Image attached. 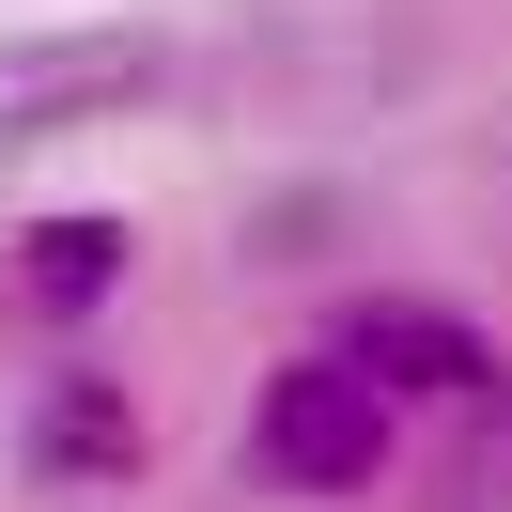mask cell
I'll list each match as a JSON object with an SVG mask.
<instances>
[{"label":"cell","mask_w":512,"mask_h":512,"mask_svg":"<svg viewBox=\"0 0 512 512\" xmlns=\"http://www.w3.org/2000/svg\"><path fill=\"white\" fill-rule=\"evenodd\" d=\"M249 466L280 497H373L388 481V388L342 373V357H280L249 404Z\"/></svg>","instance_id":"cell-1"},{"label":"cell","mask_w":512,"mask_h":512,"mask_svg":"<svg viewBox=\"0 0 512 512\" xmlns=\"http://www.w3.org/2000/svg\"><path fill=\"white\" fill-rule=\"evenodd\" d=\"M171 47L156 32H0V140H63L109 109H156Z\"/></svg>","instance_id":"cell-2"},{"label":"cell","mask_w":512,"mask_h":512,"mask_svg":"<svg viewBox=\"0 0 512 512\" xmlns=\"http://www.w3.org/2000/svg\"><path fill=\"white\" fill-rule=\"evenodd\" d=\"M326 357L373 373L388 404H481V388H497V342H481L466 311H435V295H357V311L326 326Z\"/></svg>","instance_id":"cell-3"},{"label":"cell","mask_w":512,"mask_h":512,"mask_svg":"<svg viewBox=\"0 0 512 512\" xmlns=\"http://www.w3.org/2000/svg\"><path fill=\"white\" fill-rule=\"evenodd\" d=\"M140 466V419L109 373H47L32 388V481H125Z\"/></svg>","instance_id":"cell-4"},{"label":"cell","mask_w":512,"mask_h":512,"mask_svg":"<svg viewBox=\"0 0 512 512\" xmlns=\"http://www.w3.org/2000/svg\"><path fill=\"white\" fill-rule=\"evenodd\" d=\"M109 280H125V218H32V233H16V311H32V326L109 311Z\"/></svg>","instance_id":"cell-5"}]
</instances>
